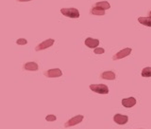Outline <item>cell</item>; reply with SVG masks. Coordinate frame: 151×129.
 Instances as JSON below:
<instances>
[{"mask_svg":"<svg viewBox=\"0 0 151 129\" xmlns=\"http://www.w3.org/2000/svg\"><path fill=\"white\" fill-rule=\"evenodd\" d=\"M44 75L47 78H58L63 75V72H61L60 69H48L47 71H45Z\"/></svg>","mask_w":151,"mask_h":129,"instance_id":"cell-5","label":"cell"},{"mask_svg":"<svg viewBox=\"0 0 151 129\" xmlns=\"http://www.w3.org/2000/svg\"><path fill=\"white\" fill-rule=\"evenodd\" d=\"M54 43H55L54 39H47V40L42 42L41 44L38 45L35 47V50L36 51H40V50H44L45 49H48V47H50L51 46H53Z\"/></svg>","mask_w":151,"mask_h":129,"instance_id":"cell-6","label":"cell"},{"mask_svg":"<svg viewBox=\"0 0 151 129\" xmlns=\"http://www.w3.org/2000/svg\"><path fill=\"white\" fill-rule=\"evenodd\" d=\"M91 13L93 14V15H104V14H105V11L100 8L93 7L91 9Z\"/></svg>","mask_w":151,"mask_h":129,"instance_id":"cell-14","label":"cell"},{"mask_svg":"<svg viewBox=\"0 0 151 129\" xmlns=\"http://www.w3.org/2000/svg\"><path fill=\"white\" fill-rule=\"evenodd\" d=\"M93 51L96 54H103L104 52H105V50L102 49V47H96V49H94Z\"/></svg>","mask_w":151,"mask_h":129,"instance_id":"cell-18","label":"cell"},{"mask_svg":"<svg viewBox=\"0 0 151 129\" xmlns=\"http://www.w3.org/2000/svg\"><path fill=\"white\" fill-rule=\"evenodd\" d=\"M139 23H141L142 25L146 26V27H151V17H139L138 18Z\"/></svg>","mask_w":151,"mask_h":129,"instance_id":"cell-12","label":"cell"},{"mask_svg":"<svg viewBox=\"0 0 151 129\" xmlns=\"http://www.w3.org/2000/svg\"><path fill=\"white\" fill-rule=\"evenodd\" d=\"M24 69L28 71H36L39 69V66L35 62H27L24 65Z\"/></svg>","mask_w":151,"mask_h":129,"instance_id":"cell-10","label":"cell"},{"mask_svg":"<svg viewBox=\"0 0 151 129\" xmlns=\"http://www.w3.org/2000/svg\"><path fill=\"white\" fill-rule=\"evenodd\" d=\"M131 50H132L130 49V47H126V49L118 51L116 54L113 55L112 56V60L116 61V60H119V59H122V58H125V57L129 56L131 53Z\"/></svg>","mask_w":151,"mask_h":129,"instance_id":"cell-4","label":"cell"},{"mask_svg":"<svg viewBox=\"0 0 151 129\" xmlns=\"http://www.w3.org/2000/svg\"><path fill=\"white\" fill-rule=\"evenodd\" d=\"M100 77L103 80H111H111H115L116 76L113 71H104V72H102Z\"/></svg>","mask_w":151,"mask_h":129,"instance_id":"cell-11","label":"cell"},{"mask_svg":"<svg viewBox=\"0 0 151 129\" xmlns=\"http://www.w3.org/2000/svg\"><path fill=\"white\" fill-rule=\"evenodd\" d=\"M18 2H28V1H31V0H16Z\"/></svg>","mask_w":151,"mask_h":129,"instance_id":"cell-19","label":"cell"},{"mask_svg":"<svg viewBox=\"0 0 151 129\" xmlns=\"http://www.w3.org/2000/svg\"><path fill=\"white\" fill-rule=\"evenodd\" d=\"M142 76L145 78L151 77V68L150 66H148V68H145L143 70H142Z\"/></svg>","mask_w":151,"mask_h":129,"instance_id":"cell-15","label":"cell"},{"mask_svg":"<svg viewBox=\"0 0 151 129\" xmlns=\"http://www.w3.org/2000/svg\"><path fill=\"white\" fill-rule=\"evenodd\" d=\"M85 45H86L90 49H96L99 45V40L98 39H93V38L89 37L85 40Z\"/></svg>","mask_w":151,"mask_h":129,"instance_id":"cell-9","label":"cell"},{"mask_svg":"<svg viewBox=\"0 0 151 129\" xmlns=\"http://www.w3.org/2000/svg\"><path fill=\"white\" fill-rule=\"evenodd\" d=\"M113 121L119 125H124L129 122V117L127 115H122V114H115L113 116Z\"/></svg>","mask_w":151,"mask_h":129,"instance_id":"cell-7","label":"cell"},{"mask_svg":"<svg viewBox=\"0 0 151 129\" xmlns=\"http://www.w3.org/2000/svg\"><path fill=\"white\" fill-rule=\"evenodd\" d=\"M60 12L66 17H70V18H78L79 17L78 9H75V8H69V9L63 8L60 9Z\"/></svg>","mask_w":151,"mask_h":129,"instance_id":"cell-2","label":"cell"},{"mask_svg":"<svg viewBox=\"0 0 151 129\" xmlns=\"http://www.w3.org/2000/svg\"><path fill=\"white\" fill-rule=\"evenodd\" d=\"M89 87H90V89L92 90V91L98 93V94H108L109 93V87H107L106 85H103V84L91 85Z\"/></svg>","mask_w":151,"mask_h":129,"instance_id":"cell-1","label":"cell"},{"mask_svg":"<svg viewBox=\"0 0 151 129\" xmlns=\"http://www.w3.org/2000/svg\"><path fill=\"white\" fill-rule=\"evenodd\" d=\"M45 120L47 122H55L57 120V117L55 115H53V114H49V115H47L45 117Z\"/></svg>","mask_w":151,"mask_h":129,"instance_id":"cell-16","label":"cell"},{"mask_svg":"<svg viewBox=\"0 0 151 129\" xmlns=\"http://www.w3.org/2000/svg\"><path fill=\"white\" fill-rule=\"evenodd\" d=\"M148 16H149V17H151V11L148 12Z\"/></svg>","mask_w":151,"mask_h":129,"instance_id":"cell-20","label":"cell"},{"mask_svg":"<svg viewBox=\"0 0 151 129\" xmlns=\"http://www.w3.org/2000/svg\"><path fill=\"white\" fill-rule=\"evenodd\" d=\"M137 101L134 97H129V98H125L122 100V104L124 107H127V108H131L133 107L135 104H136Z\"/></svg>","mask_w":151,"mask_h":129,"instance_id":"cell-8","label":"cell"},{"mask_svg":"<svg viewBox=\"0 0 151 129\" xmlns=\"http://www.w3.org/2000/svg\"><path fill=\"white\" fill-rule=\"evenodd\" d=\"M16 44L17 45H27V39H24V38H19L16 41Z\"/></svg>","mask_w":151,"mask_h":129,"instance_id":"cell-17","label":"cell"},{"mask_svg":"<svg viewBox=\"0 0 151 129\" xmlns=\"http://www.w3.org/2000/svg\"><path fill=\"white\" fill-rule=\"evenodd\" d=\"M94 7L100 8V9H102L105 11V9H109L111 8V5L107 1H101V2H97V3L94 4Z\"/></svg>","mask_w":151,"mask_h":129,"instance_id":"cell-13","label":"cell"},{"mask_svg":"<svg viewBox=\"0 0 151 129\" xmlns=\"http://www.w3.org/2000/svg\"><path fill=\"white\" fill-rule=\"evenodd\" d=\"M83 115H77V116H75L73 118H71L70 120H68L67 122H66L64 123V127H71V126H74V125H78V123H80L82 121H83Z\"/></svg>","mask_w":151,"mask_h":129,"instance_id":"cell-3","label":"cell"}]
</instances>
